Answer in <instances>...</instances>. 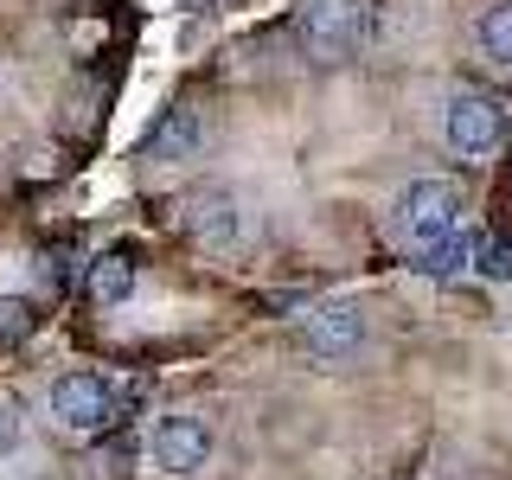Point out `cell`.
I'll use <instances>...</instances> for the list:
<instances>
[{
  "mask_svg": "<svg viewBox=\"0 0 512 480\" xmlns=\"http://www.w3.org/2000/svg\"><path fill=\"white\" fill-rule=\"evenodd\" d=\"M480 52L512 71V0H500V7L480 13Z\"/></svg>",
  "mask_w": 512,
  "mask_h": 480,
  "instance_id": "8fae6325",
  "label": "cell"
},
{
  "mask_svg": "<svg viewBox=\"0 0 512 480\" xmlns=\"http://www.w3.org/2000/svg\"><path fill=\"white\" fill-rule=\"evenodd\" d=\"M45 404H52V423L64 436H103V429L116 423V391L96 372H64Z\"/></svg>",
  "mask_w": 512,
  "mask_h": 480,
  "instance_id": "277c9868",
  "label": "cell"
},
{
  "mask_svg": "<svg viewBox=\"0 0 512 480\" xmlns=\"http://www.w3.org/2000/svg\"><path fill=\"white\" fill-rule=\"evenodd\" d=\"M442 141L455 148L461 160L474 154H493L506 141V103L493 90H474V84H455L442 103Z\"/></svg>",
  "mask_w": 512,
  "mask_h": 480,
  "instance_id": "3957f363",
  "label": "cell"
},
{
  "mask_svg": "<svg viewBox=\"0 0 512 480\" xmlns=\"http://www.w3.org/2000/svg\"><path fill=\"white\" fill-rule=\"evenodd\" d=\"M455 218H461V186L455 180H410L391 205V231L397 244L410 250H429L442 237H455Z\"/></svg>",
  "mask_w": 512,
  "mask_h": 480,
  "instance_id": "7a4b0ae2",
  "label": "cell"
},
{
  "mask_svg": "<svg viewBox=\"0 0 512 480\" xmlns=\"http://www.w3.org/2000/svg\"><path fill=\"white\" fill-rule=\"evenodd\" d=\"M128 295H135V263H128L122 250L96 256V263H90V301L116 308V301H128Z\"/></svg>",
  "mask_w": 512,
  "mask_h": 480,
  "instance_id": "9c48e42d",
  "label": "cell"
},
{
  "mask_svg": "<svg viewBox=\"0 0 512 480\" xmlns=\"http://www.w3.org/2000/svg\"><path fill=\"white\" fill-rule=\"evenodd\" d=\"M205 148V116L192 103H173L167 116L148 128V141H141V154L154 160V167H180V160H199Z\"/></svg>",
  "mask_w": 512,
  "mask_h": 480,
  "instance_id": "ba28073f",
  "label": "cell"
},
{
  "mask_svg": "<svg viewBox=\"0 0 512 480\" xmlns=\"http://www.w3.org/2000/svg\"><path fill=\"white\" fill-rule=\"evenodd\" d=\"M32 327H39V301H26V295L0 301V340H26Z\"/></svg>",
  "mask_w": 512,
  "mask_h": 480,
  "instance_id": "4fadbf2b",
  "label": "cell"
},
{
  "mask_svg": "<svg viewBox=\"0 0 512 480\" xmlns=\"http://www.w3.org/2000/svg\"><path fill=\"white\" fill-rule=\"evenodd\" d=\"M186 7H212V0H186Z\"/></svg>",
  "mask_w": 512,
  "mask_h": 480,
  "instance_id": "9a60e30c",
  "label": "cell"
},
{
  "mask_svg": "<svg viewBox=\"0 0 512 480\" xmlns=\"http://www.w3.org/2000/svg\"><path fill=\"white\" fill-rule=\"evenodd\" d=\"M212 448H218V436L205 416H160L154 436H148V455L160 474H205Z\"/></svg>",
  "mask_w": 512,
  "mask_h": 480,
  "instance_id": "8992f818",
  "label": "cell"
},
{
  "mask_svg": "<svg viewBox=\"0 0 512 480\" xmlns=\"http://www.w3.org/2000/svg\"><path fill=\"white\" fill-rule=\"evenodd\" d=\"M13 442H20V416H13L7 404H0V455H7Z\"/></svg>",
  "mask_w": 512,
  "mask_h": 480,
  "instance_id": "5bb4252c",
  "label": "cell"
},
{
  "mask_svg": "<svg viewBox=\"0 0 512 480\" xmlns=\"http://www.w3.org/2000/svg\"><path fill=\"white\" fill-rule=\"evenodd\" d=\"M180 224H186L192 244H205V250H237L250 231V218H244L231 186H192L180 199Z\"/></svg>",
  "mask_w": 512,
  "mask_h": 480,
  "instance_id": "5b68a950",
  "label": "cell"
},
{
  "mask_svg": "<svg viewBox=\"0 0 512 480\" xmlns=\"http://www.w3.org/2000/svg\"><path fill=\"white\" fill-rule=\"evenodd\" d=\"M468 263L487 282H512V237H500V231H493V237H474V256H468Z\"/></svg>",
  "mask_w": 512,
  "mask_h": 480,
  "instance_id": "7c38bea8",
  "label": "cell"
},
{
  "mask_svg": "<svg viewBox=\"0 0 512 480\" xmlns=\"http://www.w3.org/2000/svg\"><path fill=\"white\" fill-rule=\"evenodd\" d=\"M365 308H352V301H333V308H320L308 327H301V352H308L314 365H346V359H359V346H365Z\"/></svg>",
  "mask_w": 512,
  "mask_h": 480,
  "instance_id": "52a82bcc",
  "label": "cell"
},
{
  "mask_svg": "<svg viewBox=\"0 0 512 480\" xmlns=\"http://www.w3.org/2000/svg\"><path fill=\"white\" fill-rule=\"evenodd\" d=\"M468 256H474V244L468 237H442V244H429V250H416V276H429V282H455L461 269H468Z\"/></svg>",
  "mask_w": 512,
  "mask_h": 480,
  "instance_id": "30bf717a",
  "label": "cell"
},
{
  "mask_svg": "<svg viewBox=\"0 0 512 480\" xmlns=\"http://www.w3.org/2000/svg\"><path fill=\"white\" fill-rule=\"evenodd\" d=\"M372 20H378L372 0H308L295 26H301V45L320 64H346L372 45Z\"/></svg>",
  "mask_w": 512,
  "mask_h": 480,
  "instance_id": "6da1fadb",
  "label": "cell"
}]
</instances>
